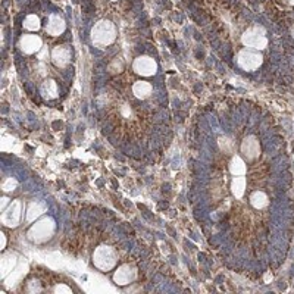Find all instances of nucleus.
I'll list each match as a JSON object with an SVG mask.
<instances>
[{
    "label": "nucleus",
    "mask_w": 294,
    "mask_h": 294,
    "mask_svg": "<svg viewBox=\"0 0 294 294\" xmlns=\"http://www.w3.org/2000/svg\"><path fill=\"white\" fill-rule=\"evenodd\" d=\"M54 231H56V222L53 218L50 216H44L41 218L40 221H37L34 225H31V228L28 229V239L33 243H46L53 237Z\"/></svg>",
    "instance_id": "1"
},
{
    "label": "nucleus",
    "mask_w": 294,
    "mask_h": 294,
    "mask_svg": "<svg viewBox=\"0 0 294 294\" xmlns=\"http://www.w3.org/2000/svg\"><path fill=\"white\" fill-rule=\"evenodd\" d=\"M115 39H116V28L107 19L99 21L92 28V41L97 47L110 46L115 41Z\"/></svg>",
    "instance_id": "2"
},
{
    "label": "nucleus",
    "mask_w": 294,
    "mask_h": 294,
    "mask_svg": "<svg viewBox=\"0 0 294 294\" xmlns=\"http://www.w3.org/2000/svg\"><path fill=\"white\" fill-rule=\"evenodd\" d=\"M116 262H118V254L113 247L106 246V244L96 247L93 253V263L97 269L107 272L116 267Z\"/></svg>",
    "instance_id": "3"
},
{
    "label": "nucleus",
    "mask_w": 294,
    "mask_h": 294,
    "mask_svg": "<svg viewBox=\"0 0 294 294\" xmlns=\"http://www.w3.org/2000/svg\"><path fill=\"white\" fill-rule=\"evenodd\" d=\"M241 43L254 50H263L268 46V39L265 34V30L262 27L249 28L247 31H244V34L241 36Z\"/></svg>",
    "instance_id": "4"
},
{
    "label": "nucleus",
    "mask_w": 294,
    "mask_h": 294,
    "mask_svg": "<svg viewBox=\"0 0 294 294\" xmlns=\"http://www.w3.org/2000/svg\"><path fill=\"white\" fill-rule=\"evenodd\" d=\"M237 64H239V67L241 69H244L247 72H253V71L262 67L263 56L259 52L247 47V49H243L240 53L237 54Z\"/></svg>",
    "instance_id": "5"
},
{
    "label": "nucleus",
    "mask_w": 294,
    "mask_h": 294,
    "mask_svg": "<svg viewBox=\"0 0 294 294\" xmlns=\"http://www.w3.org/2000/svg\"><path fill=\"white\" fill-rule=\"evenodd\" d=\"M21 218H22V203L19 200H14L2 212L0 221L5 227L15 228L21 222Z\"/></svg>",
    "instance_id": "6"
},
{
    "label": "nucleus",
    "mask_w": 294,
    "mask_h": 294,
    "mask_svg": "<svg viewBox=\"0 0 294 294\" xmlns=\"http://www.w3.org/2000/svg\"><path fill=\"white\" fill-rule=\"evenodd\" d=\"M133 69L135 74L141 77H153L158 72V64L150 56H138L134 61Z\"/></svg>",
    "instance_id": "7"
},
{
    "label": "nucleus",
    "mask_w": 294,
    "mask_h": 294,
    "mask_svg": "<svg viewBox=\"0 0 294 294\" xmlns=\"http://www.w3.org/2000/svg\"><path fill=\"white\" fill-rule=\"evenodd\" d=\"M241 153L247 161H254L260 156V143L254 135H247L241 143Z\"/></svg>",
    "instance_id": "8"
},
{
    "label": "nucleus",
    "mask_w": 294,
    "mask_h": 294,
    "mask_svg": "<svg viewBox=\"0 0 294 294\" xmlns=\"http://www.w3.org/2000/svg\"><path fill=\"white\" fill-rule=\"evenodd\" d=\"M137 278V269L130 265V263H125V265H121L115 274H113V281L116 285H128L131 284L134 280Z\"/></svg>",
    "instance_id": "9"
},
{
    "label": "nucleus",
    "mask_w": 294,
    "mask_h": 294,
    "mask_svg": "<svg viewBox=\"0 0 294 294\" xmlns=\"http://www.w3.org/2000/svg\"><path fill=\"white\" fill-rule=\"evenodd\" d=\"M43 46V41L39 36L34 34H25L21 37L19 40V49L25 54H34L37 53Z\"/></svg>",
    "instance_id": "10"
},
{
    "label": "nucleus",
    "mask_w": 294,
    "mask_h": 294,
    "mask_svg": "<svg viewBox=\"0 0 294 294\" xmlns=\"http://www.w3.org/2000/svg\"><path fill=\"white\" fill-rule=\"evenodd\" d=\"M72 57V52L69 46H56L52 50V62L57 68H65L69 65Z\"/></svg>",
    "instance_id": "11"
},
{
    "label": "nucleus",
    "mask_w": 294,
    "mask_h": 294,
    "mask_svg": "<svg viewBox=\"0 0 294 294\" xmlns=\"http://www.w3.org/2000/svg\"><path fill=\"white\" fill-rule=\"evenodd\" d=\"M65 28H67V22H65V19L61 15L52 14L49 16V21L46 24V33L49 36L57 37V36L64 34Z\"/></svg>",
    "instance_id": "12"
},
{
    "label": "nucleus",
    "mask_w": 294,
    "mask_h": 294,
    "mask_svg": "<svg viewBox=\"0 0 294 294\" xmlns=\"http://www.w3.org/2000/svg\"><path fill=\"white\" fill-rule=\"evenodd\" d=\"M18 265V256L15 253H6L0 259V278L5 280Z\"/></svg>",
    "instance_id": "13"
},
{
    "label": "nucleus",
    "mask_w": 294,
    "mask_h": 294,
    "mask_svg": "<svg viewBox=\"0 0 294 294\" xmlns=\"http://www.w3.org/2000/svg\"><path fill=\"white\" fill-rule=\"evenodd\" d=\"M28 272V265L27 263H22V265H19L18 268H15L14 271L5 278V287L6 288H14V287H16L21 281H22V278L27 275Z\"/></svg>",
    "instance_id": "14"
},
{
    "label": "nucleus",
    "mask_w": 294,
    "mask_h": 294,
    "mask_svg": "<svg viewBox=\"0 0 294 294\" xmlns=\"http://www.w3.org/2000/svg\"><path fill=\"white\" fill-rule=\"evenodd\" d=\"M40 94L46 100H53L59 96V87L54 80H44L40 85Z\"/></svg>",
    "instance_id": "15"
},
{
    "label": "nucleus",
    "mask_w": 294,
    "mask_h": 294,
    "mask_svg": "<svg viewBox=\"0 0 294 294\" xmlns=\"http://www.w3.org/2000/svg\"><path fill=\"white\" fill-rule=\"evenodd\" d=\"M46 211H47V204L44 201H33V203H30L27 208V221L28 222H34Z\"/></svg>",
    "instance_id": "16"
},
{
    "label": "nucleus",
    "mask_w": 294,
    "mask_h": 294,
    "mask_svg": "<svg viewBox=\"0 0 294 294\" xmlns=\"http://www.w3.org/2000/svg\"><path fill=\"white\" fill-rule=\"evenodd\" d=\"M152 92H153V87H152L150 82H147V81H137V82H134L133 94L137 99L144 100L147 97H150Z\"/></svg>",
    "instance_id": "17"
},
{
    "label": "nucleus",
    "mask_w": 294,
    "mask_h": 294,
    "mask_svg": "<svg viewBox=\"0 0 294 294\" xmlns=\"http://www.w3.org/2000/svg\"><path fill=\"white\" fill-rule=\"evenodd\" d=\"M247 168H246V163L241 159L240 156H234L231 162H229V172L234 175V177H243L246 174Z\"/></svg>",
    "instance_id": "18"
},
{
    "label": "nucleus",
    "mask_w": 294,
    "mask_h": 294,
    "mask_svg": "<svg viewBox=\"0 0 294 294\" xmlns=\"http://www.w3.org/2000/svg\"><path fill=\"white\" fill-rule=\"evenodd\" d=\"M268 203V196L263 191H254L253 194L250 196V204L253 206L254 209H263L267 208Z\"/></svg>",
    "instance_id": "19"
},
{
    "label": "nucleus",
    "mask_w": 294,
    "mask_h": 294,
    "mask_svg": "<svg viewBox=\"0 0 294 294\" xmlns=\"http://www.w3.org/2000/svg\"><path fill=\"white\" fill-rule=\"evenodd\" d=\"M244 190H246V178L244 177H236L231 183V191L232 194L237 197V199H241L243 194H244Z\"/></svg>",
    "instance_id": "20"
},
{
    "label": "nucleus",
    "mask_w": 294,
    "mask_h": 294,
    "mask_svg": "<svg viewBox=\"0 0 294 294\" xmlns=\"http://www.w3.org/2000/svg\"><path fill=\"white\" fill-rule=\"evenodd\" d=\"M24 28L28 30V31H37L40 30L41 24H40V18L37 15H28L27 18L24 19Z\"/></svg>",
    "instance_id": "21"
},
{
    "label": "nucleus",
    "mask_w": 294,
    "mask_h": 294,
    "mask_svg": "<svg viewBox=\"0 0 294 294\" xmlns=\"http://www.w3.org/2000/svg\"><path fill=\"white\" fill-rule=\"evenodd\" d=\"M16 187H18V181H16L15 178H12V177L6 178V180L2 183V190H3L5 193H11V191H14Z\"/></svg>",
    "instance_id": "22"
},
{
    "label": "nucleus",
    "mask_w": 294,
    "mask_h": 294,
    "mask_svg": "<svg viewBox=\"0 0 294 294\" xmlns=\"http://www.w3.org/2000/svg\"><path fill=\"white\" fill-rule=\"evenodd\" d=\"M28 293H40L41 291V285H40V281L37 280H33L28 282Z\"/></svg>",
    "instance_id": "23"
},
{
    "label": "nucleus",
    "mask_w": 294,
    "mask_h": 294,
    "mask_svg": "<svg viewBox=\"0 0 294 294\" xmlns=\"http://www.w3.org/2000/svg\"><path fill=\"white\" fill-rule=\"evenodd\" d=\"M53 293L54 294H71L72 293V290L65 285V284H57V285H54L53 287Z\"/></svg>",
    "instance_id": "24"
},
{
    "label": "nucleus",
    "mask_w": 294,
    "mask_h": 294,
    "mask_svg": "<svg viewBox=\"0 0 294 294\" xmlns=\"http://www.w3.org/2000/svg\"><path fill=\"white\" fill-rule=\"evenodd\" d=\"M231 146H232V143H231L228 138H219V147H221L224 152H229Z\"/></svg>",
    "instance_id": "25"
},
{
    "label": "nucleus",
    "mask_w": 294,
    "mask_h": 294,
    "mask_svg": "<svg viewBox=\"0 0 294 294\" xmlns=\"http://www.w3.org/2000/svg\"><path fill=\"white\" fill-rule=\"evenodd\" d=\"M8 204H11V200H9L8 197H2V201H0V211L3 212V211L8 208Z\"/></svg>",
    "instance_id": "26"
},
{
    "label": "nucleus",
    "mask_w": 294,
    "mask_h": 294,
    "mask_svg": "<svg viewBox=\"0 0 294 294\" xmlns=\"http://www.w3.org/2000/svg\"><path fill=\"white\" fill-rule=\"evenodd\" d=\"M6 247V236L3 232H0V249L3 250Z\"/></svg>",
    "instance_id": "27"
},
{
    "label": "nucleus",
    "mask_w": 294,
    "mask_h": 294,
    "mask_svg": "<svg viewBox=\"0 0 294 294\" xmlns=\"http://www.w3.org/2000/svg\"><path fill=\"white\" fill-rule=\"evenodd\" d=\"M284 3H287L290 6H294V0H284Z\"/></svg>",
    "instance_id": "28"
},
{
    "label": "nucleus",
    "mask_w": 294,
    "mask_h": 294,
    "mask_svg": "<svg viewBox=\"0 0 294 294\" xmlns=\"http://www.w3.org/2000/svg\"><path fill=\"white\" fill-rule=\"evenodd\" d=\"M112 2H116V0H112Z\"/></svg>",
    "instance_id": "29"
}]
</instances>
